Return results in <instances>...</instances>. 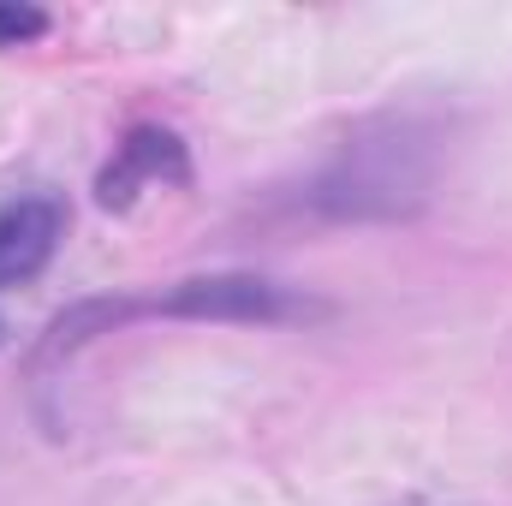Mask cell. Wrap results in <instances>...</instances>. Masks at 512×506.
<instances>
[{
    "instance_id": "6da1fadb",
    "label": "cell",
    "mask_w": 512,
    "mask_h": 506,
    "mask_svg": "<svg viewBox=\"0 0 512 506\" xmlns=\"http://www.w3.org/2000/svg\"><path fill=\"white\" fill-rule=\"evenodd\" d=\"M435 185V131L417 120H376L340 143L328 173L316 179V209L340 221L411 215Z\"/></svg>"
},
{
    "instance_id": "7a4b0ae2",
    "label": "cell",
    "mask_w": 512,
    "mask_h": 506,
    "mask_svg": "<svg viewBox=\"0 0 512 506\" xmlns=\"http://www.w3.org/2000/svg\"><path fill=\"white\" fill-rule=\"evenodd\" d=\"M191 179V167H185V143L173 137V131L161 126H137L114 149V161L102 167V179H96V197L108 203V209H131L143 191H161V185H185Z\"/></svg>"
},
{
    "instance_id": "3957f363",
    "label": "cell",
    "mask_w": 512,
    "mask_h": 506,
    "mask_svg": "<svg viewBox=\"0 0 512 506\" xmlns=\"http://www.w3.org/2000/svg\"><path fill=\"white\" fill-rule=\"evenodd\" d=\"M66 239V203L60 197H12L0 203V286H24L48 268V256Z\"/></svg>"
},
{
    "instance_id": "277c9868",
    "label": "cell",
    "mask_w": 512,
    "mask_h": 506,
    "mask_svg": "<svg viewBox=\"0 0 512 506\" xmlns=\"http://www.w3.org/2000/svg\"><path fill=\"white\" fill-rule=\"evenodd\" d=\"M161 310L215 316V322H274V316H286V292L256 274H215V280H185Z\"/></svg>"
},
{
    "instance_id": "5b68a950",
    "label": "cell",
    "mask_w": 512,
    "mask_h": 506,
    "mask_svg": "<svg viewBox=\"0 0 512 506\" xmlns=\"http://www.w3.org/2000/svg\"><path fill=\"white\" fill-rule=\"evenodd\" d=\"M42 30H48V18H42L36 6H12V0H0V48H18V42L42 36Z\"/></svg>"
}]
</instances>
